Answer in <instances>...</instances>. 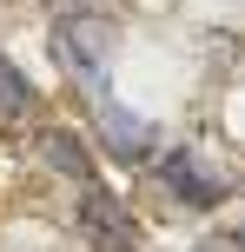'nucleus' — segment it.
<instances>
[{"mask_svg": "<svg viewBox=\"0 0 245 252\" xmlns=\"http://www.w3.org/2000/svg\"><path fill=\"white\" fill-rule=\"evenodd\" d=\"M100 139H106L113 159H146V153H153V126L119 113V106H100Z\"/></svg>", "mask_w": 245, "mask_h": 252, "instance_id": "4", "label": "nucleus"}, {"mask_svg": "<svg viewBox=\"0 0 245 252\" xmlns=\"http://www.w3.org/2000/svg\"><path fill=\"white\" fill-rule=\"evenodd\" d=\"M33 106H40V93L27 87V73L13 60H0V120H27Z\"/></svg>", "mask_w": 245, "mask_h": 252, "instance_id": "6", "label": "nucleus"}, {"mask_svg": "<svg viewBox=\"0 0 245 252\" xmlns=\"http://www.w3.org/2000/svg\"><path fill=\"white\" fill-rule=\"evenodd\" d=\"M159 173H166V186L172 192H179V199L186 206H199V213H206V206H219V179H206V173H199V159H192V153H172V159H159Z\"/></svg>", "mask_w": 245, "mask_h": 252, "instance_id": "5", "label": "nucleus"}, {"mask_svg": "<svg viewBox=\"0 0 245 252\" xmlns=\"http://www.w3.org/2000/svg\"><path fill=\"white\" fill-rule=\"evenodd\" d=\"M106 53H113V20H100V13H66L53 27V60L80 87H106Z\"/></svg>", "mask_w": 245, "mask_h": 252, "instance_id": "1", "label": "nucleus"}, {"mask_svg": "<svg viewBox=\"0 0 245 252\" xmlns=\"http://www.w3.org/2000/svg\"><path fill=\"white\" fill-rule=\"evenodd\" d=\"M73 226H80V239L100 246V252H133V246H139V219H133L106 186H93V179H86V192H80Z\"/></svg>", "mask_w": 245, "mask_h": 252, "instance_id": "2", "label": "nucleus"}, {"mask_svg": "<svg viewBox=\"0 0 245 252\" xmlns=\"http://www.w3.org/2000/svg\"><path fill=\"white\" fill-rule=\"evenodd\" d=\"M33 153H40V166H47V173H66V179H80V186L93 179L86 139L66 133V126H40V133H33Z\"/></svg>", "mask_w": 245, "mask_h": 252, "instance_id": "3", "label": "nucleus"}]
</instances>
